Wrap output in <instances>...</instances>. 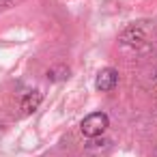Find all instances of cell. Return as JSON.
<instances>
[{"label":"cell","instance_id":"1","mask_svg":"<svg viewBox=\"0 0 157 157\" xmlns=\"http://www.w3.org/2000/svg\"><path fill=\"white\" fill-rule=\"evenodd\" d=\"M108 116L103 114V112H93V114H88L84 121H82V125H80V129H82V133L86 136V138H97V136H101L105 129H108Z\"/></svg>","mask_w":157,"mask_h":157},{"label":"cell","instance_id":"2","mask_svg":"<svg viewBox=\"0 0 157 157\" xmlns=\"http://www.w3.org/2000/svg\"><path fill=\"white\" fill-rule=\"evenodd\" d=\"M121 41H123L125 45L140 48V45L148 43V33H146V28H144L142 24H133V26H129V28L121 35Z\"/></svg>","mask_w":157,"mask_h":157},{"label":"cell","instance_id":"3","mask_svg":"<svg viewBox=\"0 0 157 157\" xmlns=\"http://www.w3.org/2000/svg\"><path fill=\"white\" fill-rule=\"evenodd\" d=\"M116 84H118V71H116V69L108 67V69H101V71L97 73V80H95L97 90H101V93H110Z\"/></svg>","mask_w":157,"mask_h":157},{"label":"cell","instance_id":"4","mask_svg":"<svg viewBox=\"0 0 157 157\" xmlns=\"http://www.w3.org/2000/svg\"><path fill=\"white\" fill-rule=\"evenodd\" d=\"M41 99H43V95H41L39 90H30V93H26L24 99H22V103H20L22 114H30V112H35V110L39 108Z\"/></svg>","mask_w":157,"mask_h":157},{"label":"cell","instance_id":"5","mask_svg":"<svg viewBox=\"0 0 157 157\" xmlns=\"http://www.w3.org/2000/svg\"><path fill=\"white\" fill-rule=\"evenodd\" d=\"M67 75H69V69H67V67H63V65H60V67H54V69H50V71H48V78H50L52 82L65 80Z\"/></svg>","mask_w":157,"mask_h":157},{"label":"cell","instance_id":"6","mask_svg":"<svg viewBox=\"0 0 157 157\" xmlns=\"http://www.w3.org/2000/svg\"><path fill=\"white\" fill-rule=\"evenodd\" d=\"M13 2V0H0V7H9Z\"/></svg>","mask_w":157,"mask_h":157}]
</instances>
